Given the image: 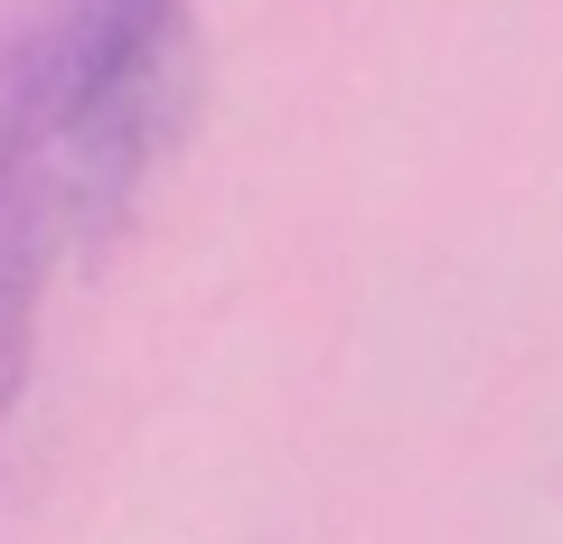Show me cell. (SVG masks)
<instances>
[{
	"label": "cell",
	"instance_id": "obj_1",
	"mask_svg": "<svg viewBox=\"0 0 563 544\" xmlns=\"http://www.w3.org/2000/svg\"><path fill=\"white\" fill-rule=\"evenodd\" d=\"M198 103L188 0H38L0 57V217L85 254L141 207Z\"/></svg>",
	"mask_w": 563,
	"mask_h": 544
},
{
	"label": "cell",
	"instance_id": "obj_2",
	"mask_svg": "<svg viewBox=\"0 0 563 544\" xmlns=\"http://www.w3.org/2000/svg\"><path fill=\"white\" fill-rule=\"evenodd\" d=\"M47 282H57V254L20 225H0V423L20 403L29 366H38V310H47Z\"/></svg>",
	"mask_w": 563,
	"mask_h": 544
}]
</instances>
